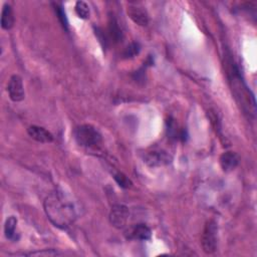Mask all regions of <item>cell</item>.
Listing matches in <instances>:
<instances>
[{"instance_id": "cell-15", "label": "cell", "mask_w": 257, "mask_h": 257, "mask_svg": "<svg viewBox=\"0 0 257 257\" xmlns=\"http://www.w3.org/2000/svg\"><path fill=\"white\" fill-rule=\"evenodd\" d=\"M54 10H55V13L58 17V20L61 24V26L67 30L68 29V21H67V17H66V14H65V11L63 9V6L61 4H56L54 5Z\"/></svg>"}, {"instance_id": "cell-4", "label": "cell", "mask_w": 257, "mask_h": 257, "mask_svg": "<svg viewBox=\"0 0 257 257\" xmlns=\"http://www.w3.org/2000/svg\"><path fill=\"white\" fill-rule=\"evenodd\" d=\"M130 210L123 204H115L109 212V222L116 229H122L128 220Z\"/></svg>"}, {"instance_id": "cell-1", "label": "cell", "mask_w": 257, "mask_h": 257, "mask_svg": "<svg viewBox=\"0 0 257 257\" xmlns=\"http://www.w3.org/2000/svg\"><path fill=\"white\" fill-rule=\"evenodd\" d=\"M43 208L49 221L59 229H66L79 216L76 200L62 188L55 189L45 198Z\"/></svg>"}, {"instance_id": "cell-3", "label": "cell", "mask_w": 257, "mask_h": 257, "mask_svg": "<svg viewBox=\"0 0 257 257\" xmlns=\"http://www.w3.org/2000/svg\"><path fill=\"white\" fill-rule=\"evenodd\" d=\"M218 243V224L215 220H209L205 224L201 244L206 254H213L217 249Z\"/></svg>"}, {"instance_id": "cell-8", "label": "cell", "mask_w": 257, "mask_h": 257, "mask_svg": "<svg viewBox=\"0 0 257 257\" xmlns=\"http://www.w3.org/2000/svg\"><path fill=\"white\" fill-rule=\"evenodd\" d=\"M27 133L29 137L41 144H49L53 142V136L50 132H48L45 127L39 125H30L27 128Z\"/></svg>"}, {"instance_id": "cell-7", "label": "cell", "mask_w": 257, "mask_h": 257, "mask_svg": "<svg viewBox=\"0 0 257 257\" xmlns=\"http://www.w3.org/2000/svg\"><path fill=\"white\" fill-rule=\"evenodd\" d=\"M172 161V157L166 152L162 150L152 151L146 154L144 158V162L151 167H160L170 164Z\"/></svg>"}, {"instance_id": "cell-14", "label": "cell", "mask_w": 257, "mask_h": 257, "mask_svg": "<svg viewBox=\"0 0 257 257\" xmlns=\"http://www.w3.org/2000/svg\"><path fill=\"white\" fill-rule=\"evenodd\" d=\"M108 31H109V37L113 40V41H119L122 37V32L121 29L118 27L117 22L115 20H111L109 23V27H108Z\"/></svg>"}, {"instance_id": "cell-6", "label": "cell", "mask_w": 257, "mask_h": 257, "mask_svg": "<svg viewBox=\"0 0 257 257\" xmlns=\"http://www.w3.org/2000/svg\"><path fill=\"white\" fill-rule=\"evenodd\" d=\"M128 17L138 25L146 26L149 23V15L147 10L139 3H130L126 8Z\"/></svg>"}, {"instance_id": "cell-9", "label": "cell", "mask_w": 257, "mask_h": 257, "mask_svg": "<svg viewBox=\"0 0 257 257\" xmlns=\"http://www.w3.org/2000/svg\"><path fill=\"white\" fill-rule=\"evenodd\" d=\"M239 162H240V158H239L238 154L235 152H232V151H227V152L223 153L219 159L220 166H221L222 170L226 173H229V172H232L233 170H235L237 168V166L239 165Z\"/></svg>"}, {"instance_id": "cell-10", "label": "cell", "mask_w": 257, "mask_h": 257, "mask_svg": "<svg viewBox=\"0 0 257 257\" xmlns=\"http://www.w3.org/2000/svg\"><path fill=\"white\" fill-rule=\"evenodd\" d=\"M151 236H152V231L150 227H148L146 224H137L126 232V237L128 239H134V240L147 241L151 239Z\"/></svg>"}, {"instance_id": "cell-17", "label": "cell", "mask_w": 257, "mask_h": 257, "mask_svg": "<svg viewBox=\"0 0 257 257\" xmlns=\"http://www.w3.org/2000/svg\"><path fill=\"white\" fill-rule=\"evenodd\" d=\"M140 50H141L140 44H139L138 42H133V43H131V44L125 48V50H124V52H123V56H124L125 58L134 57V56H136V55L139 54Z\"/></svg>"}, {"instance_id": "cell-12", "label": "cell", "mask_w": 257, "mask_h": 257, "mask_svg": "<svg viewBox=\"0 0 257 257\" xmlns=\"http://www.w3.org/2000/svg\"><path fill=\"white\" fill-rule=\"evenodd\" d=\"M16 227H17V219H16V217L9 216L6 219L5 224H4V234H5V237L7 239L12 240V241L18 240L19 236H16L17 235Z\"/></svg>"}, {"instance_id": "cell-2", "label": "cell", "mask_w": 257, "mask_h": 257, "mask_svg": "<svg viewBox=\"0 0 257 257\" xmlns=\"http://www.w3.org/2000/svg\"><path fill=\"white\" fill-rule=\"evenodd\" d=\"M74 139L80 147L87 149L98 147L102 141L99 131L88 123L80 124L74 130Z\"/></svg>"}, {"instance_id": "cell-13", "label": "cell", "mask_w": 257, "mask_h": 257, "mask_svg": "<svg viewBox=\"0 0 257 257\" xmlns=\"http://www.w3.org/2000/svg\"><path fill=\"white\" fill-rule=\"evenodd\" d=\"M75 12L81 19H87L89 17V7L84 1H77L75 3Z\"/></svg>"}, {"instance_id": "cell-11", "label": "cell", "mask_w": 257, "mask_h": 257, "mask_svg": "<svg viewBox=\"0 0 257 257\" xmlns=\"http://www.w3.org/2000/svg\"><path fill=\"white\" fill-rule=\"evenodd\" d=\"M14 13L10 4H4L1 11V27L5 30H9L14 25Z\"/></svg>"}, {"instance_id": "cell-5", "label": "cell", "mask_w": 257, "mask_h": 257, "mask_svg": "<svg viewBox=\"0 0 257 257\" xmlns=\"http://www.w3.org/2000/svg\"><path fill=\"white\" fill-rule=\"evenodd\" d=\"M7 92L9 94L10 99L14 102H18L24 99L25 91H24L23 80L20 75L13 74L10 77L9 82L7 84Z\"/></svg>"}, {"instance_id": "cell-16", "label": "cell", "mask_w": 257, "mask_h": 257, "mask_svg": "<svg viewBox=\"0 0 257 257\" xmlns=\"http://www.w3.org/2000/svg\"><path fill=\"white\" fill-rule=\"evenodd\" d=\"M113 179L114 181L117 183V185L123 189H128L132 187L133 183L132 181L128 179V177H126L123 173L121 172H117L113 175Z\"/></svg>"}]
</instances>
